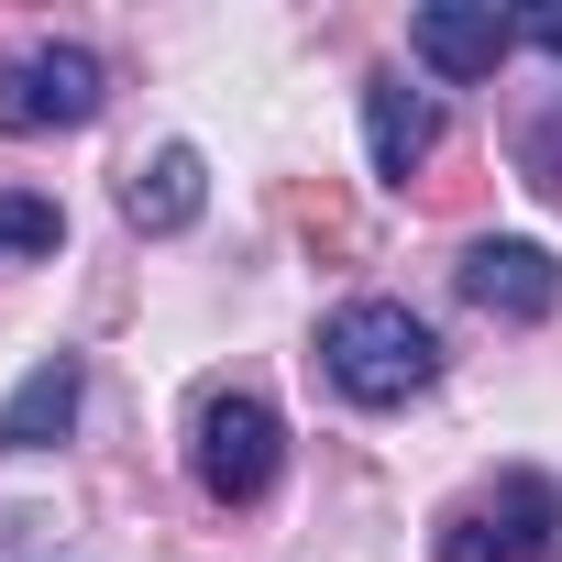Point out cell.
<instances>
[{
    "mask_svg": "<svg viewBox=\"0 0 562 562\" xmlns=\"http://www.w3.org/2000/svg\"><path fill=\"white\" fill-rule=\"evenodd\" d=\"M321 375H331L353 408H408V397L441 375V342H430L419 310H397V299H353V310L321 321Z\"/></svg>",
    "mask_w": 562,
    "mask_h": 562,
    "instance_id": "6da1fadb",
    "label": "cell"
},
{
    "mask_svg": "<svg viewBox=\"0 0 562 562\" xmlns=\"http://www.w3.org/2000/svg\"><path fill=\"white\" fill-rule=\"evenodd\" d=\"M276 463H288V419H276L254 386H210L199 419H188V474L210 507H254L276 485Z\"/></svg>",
    "mask_w": 562,
    "mask_h": 562,
    "instance_id": "7a4b0ae2",
    "label": "cell"
},
{
    "mask_svg": "<svg viewBox=\"0 0 562 562\" xmlns=\"http://www.w3.org/2000/svg\"><path fill=\"white\" fill-rule=\"evenodd\" d=\"M441 562H551L562 551V485L551 474H496V496H463L430 540Z\"/></svg>",
    "mask_w": 562,
    "mask_h": 562,
    "instance_id": "3957f363",
    "label": "cell"
},
{
    "mask_svg": "<svg viewBox=\"0 0 562 562\" xmlns=\"http://www.w3.org/2000/svg\"><path fill=\"white\" fill-rule=\"evenodd\" d=\"M100 100H111V67L89 45H23L0 67V133H78L100 122Z\"/></svg>",
    "mask_w": 562,
    "mask_h": 562,
    "instance_id": "277c9868",
    "label": "cell"
},
{
    "mask_svg": "<svg viewBox=\"0 0 562 562\" xmlns=\"http://www.w3.org/2000/svg\"><path fill=\"white\" fill-rule=\"evenodd\" d=\"M463 299L485 310V321H551L562 310V265H551V243H463Z\"/></svg>",
    "mask_w": 562,
    "mask_h": 562,
    "instance_id": "5b68a950",
    "label": "cell"
},
{
    "mask_svg": "<svg viewBox=\"0 0 562 562\" xmlns=\"http://www.w3.org/2000/svg\"><path fill=\"white\" fill-rule=\"evenodd\" d=\"M507 45H518V23L496 0H430V12H408V56L430 78H496Z\"/></svg>",
    "mask_w": 562,
    "mask_h": 562,
    "instance_id": "8992f818",
    "label": "cell"
},
{
    "mask_svg": "<svg viewBox=\"0 0 562 562\" xmlns=\"http://www.w3.org/2000/svg\"><path fill=\"white\" fill-rule=\"evenodd\" d=\"M364 144H375V177L408 188V177L430 166V144H441V111H430L408 78H364Z\"/></svg>",
    "mask_w": 562,
    "mask_h": 562,
    "instance_id": "52a82bcc",
    "label": "cell"
},
{
    "mask_svg": "<svg viewBox=\"0 0 562 562\" xmlns=\"http://www.w3.org/2000/svg\"><path fill=\"white\" fill-rule=\"evenodd\" d=\"M210 210V166H199V144H155L133 177H122V221L133 232H188Z\"/></svg>",
    "mask_w": 562,
    "mask_h": 562,
    "instance_id": "ba28073f",
    "label": "cell"
},
{
    "mask_svg": "<svg viewBox=\"0 0 562 562\" xmlns=\"http://www.w3.org/2000/svg\"><path fill=\"white\" fill-rule=\"evenodd\" d=\"M78 397H89V375H78V353H45L12 397H0V452H45V441H67V419H78Z\"/></svg>",
    "mask_w": 562,
    "mask_h": 562,
    "instance_id": "9c48e42d",
    "label": "cell"
},
{
    "mask_svg": "<svg viewBox=\"0 0 562 562\" xmlns=\"http://www.w3.org/2000/svg\"><path fill=\"white\" fill-rule=\"evenodd\" d=\"M56 243H67V210H56V199L0 188V265H34V254H56Z\"/></svg>",
    "mask_w": 562,
    "mask_h": 562,
    "instance_id": "30bf717a",
    "label": "cell"
},
{
    "mask_svg": "<svg viewBox=\"0 0 562 562\" xmlns=\"http://www.w3.org/2000/svg\"><path fill=\"white\" fill-rule=\"evenodd\" d=\"M518 45H540V56H562V0H540V12H518Z\"/></svg>",
    "mask_w": 562,
    "mask_h": 562,
    "instance_id": "8fae6325",
    "label": "cell"
}]
</instances>
